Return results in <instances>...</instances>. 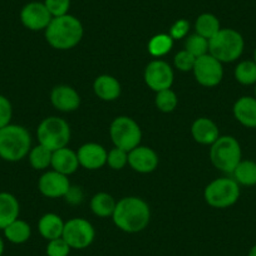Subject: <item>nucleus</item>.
<instances>
[{
    "label": "nucleus",
    "instance_id": "79ce46f5",
    "mask_svg": "<svg viewBox=\"0 0 256 256\" xmlns=\"http://www.w3.org/2000/svg\"><path fill=\"white\" fill-rule=\"evenodd\" d=\"M254 87H255V88H254V93H255V96H254V97L256 98V83H255V86H254Z\"/></svg>",
    "mask_w": 256,
    "mask_h": 256
},
{
    "label": "nucleus",
    "instance_id": "2eb2a0df",
    "mask_svg": "<svg viewBox=\"0 0 256 256\" xmlns=\"http://www.w3.org/2000/svg\"><path fill=\"white\" fill-rule=\"evenodd\" d=\"M107 150L96 142H87L78 148L77 156L80 166L90 171L102 168L107 164Z\"/></svg>",
    "mask_w": 256,
    "mask_h": 256
},
{
    "label": "nucleus",
    "instance_id": "f03ea898",
    "mask_svg": "<svg viewBox=\"0 0 256 256\" xmlns=\"http://www.w3.org/2000/svg\"><path fill=\"white\" fill-rule=\"evenodd\" d=\"M46 40L56 50H70L80 43L84 34L83 24L78 18L70 14L52 19L44 30Z\"/></svg>",
    "mask_w": 256,
    "mask_h": 256
},
{
    "label": "nucleus",
    "instance_id": "f8f14e48",
    "mask_svg": "<svg viewBox=\"0 0 256 256\" xmlns=\"http://www.w3.org/2000/svg\"><path fill=\"white\" fill-rule=\"evenodd\" d=\"M53 16L42 2H30L20 10V22L26 29L33 32L46 30Z\"/></svg>",
    "mask_w": 256,
    "mask_h": 256
},
{
    "label": "nucleus",
    "instance_id": "b1692460",
    "mask_svg": "<svg viewBox=\"0 0 256 256\" xmlns=\"http://www.w3.org/2000/svg\"><path fill=\"white\" fill-rule=\"evenodd\" d=\"M116 204L117 201L114 200L112 195L107 192H98L90 198V210L98 218H112L114 212Z\"/></svg>",
    "mask_w": 256,
    "mask_h": 256
},
{
    "label": "nucleus",
    "instance_id": "f704fd0d",
    "mask_svg": "<svg viewBox=\"0 0 256 256\" xmlns=\"http://www.w3.org/2000/svg\"><path fill=\"white\" fill-rule=\"evenodd\" d=\"M43 3L53 18L66 16L70 8V0H44Z\"/></svg>",
    "mask_w": 256,
    "mask_h": 256
},
{
    "label": "nucleus",
    "instance_id": "a878e982",
    "mask_svg": "<svg viewBox=\"0 0 256 256\" xmlns=\"http://www.w3.org/2000/svg\"><path fill=\"white\" fill-rule=\"evenodd\" d=\"M221 29L220 20L211 13H204L198 16L195 22V33L208 40Z\"/></svg>",
    "mask_w": 256,
    "mask_h": 256
},
{
    "label": "nucleus",
    "instance_id": "393cba45",
    "mask_svg": "<svg viewBox=\"0 0 256 256\" xmlns=\"http://www.w3.org/2000/svg\"><path fill=\"white\" fill-rule=\"evenodd\" d=\"M232 178L240 186H255L256 184V162L251 160H241L240 164L235 167Z\"/></svg>",
    "mask_w": 256,
    "mask_h": 256
},
{
    "label": "nucleus",
    "instance_id": "20e7f679",
    "mask_svg": "<svg viewBox=\"0 0 256 256\" xmlns=\"http://www.w3.org/2000/svg\"><path fill=\"white\" fill-rule=\"evenodd\" d=\"M245 40L241 33L232 28H221L208 39V54L221 63H232L244 53Z\"/></svg>",
    "mask_w": 256,
    "mask_h": 256
},
{
    "label": "nucleus",
    "instance_id": "473e14b6",
    "mask_svg": "<svg viewBox=\"0 0 256 256\" xmlns=\"http://www.w3.org/2000/svg\"><path fill=\"white\" fill-rule=\"evenodd\" d=\"M195 63H196L195 56H192L191 53H188L187 50H184H184H180L174 58V68L181 70V72H192Z\"/></svg>",
    "mask_w": 256,
    "mask_h": 256
},
{
    "label": "nucleus",
    "instance_id": "aec40b11",
    "mask_svg": "<svg viewBox=\"0 0 256 256\" xmlns=\"http://www.w3.org/2000/svg\"><path fill=\"white\" fill-rule=\"evenodd\" d=\"M93 92L100 100L104 102H113L120 98L122 87L117 78L113 76L100 74L93 82Z\"/></svg>",
    "mask_w": 256,
    "mask_h": 256
},
{
    "label": "nucleus",
    "instance_id": "1a4fd4ad",
    "mask_svg": "<svg viewBox=\"0 0 256 256\" xmlns=\"http://www.w3.org/2000/svg\"><path fill=\"white\" fill-rule=\"evenodd\" d=\"M62 238L74 250L90 248L96 238L94 226L83 218H73L64 224Z\"/></svg>",
    "mask_w": 256,
    "mask_h": 256
},
{
    "label": "nucleus",
    "instance_id": "0eeeda50",
    "mask_svg": "<svg viewBox=\"0 0 256 256\" xmlns=\"http://www.w3.org/2000/svg\"><path fill=\"white\" fill-rule=\"evenodd\" d=\"M204 198L214 208H231L240 198V184L230 177L216 178L205 187Z\"/></svg>",
    "mask_w": 256,
    "mask_h": 256
},
{
    "label": "nucleus",
    "instance_id": "39448f33",
    "mask_svg": "<svg viewBox=\"0 0 256 256\" xmlns=\"http://www.w3.org/2000/svg\"><path fill=\"white\" fill-rule=\"evenodd\" d=\"M70 127L66 120L56 116L46 117L36 128V138L39 144L46 147L52 152L67 147L70 141Z\"/></svg>",
    "mask_w": 256,
    "mask_h": 256
},
{
    "label": "nucleus",
    "instance_id": "412c9836",
    "mask_svg": "<svg viewBox=\"0 0 256 256\" xmlns=\"http://www.w3.org/2000/svg\"><path fill=\"white\" fill-rule=\"evenodd\" d=\"M20 205L10 192H0V230H4L9 224L19 218Z\"/></svg>",
    "mask_w": 256,
    "mask_h": 256
},
{
    "label": "nucleus",
    "instance_id": "c756f323",
    "mask_svg": "<svg viewBox=\"0 0 256 256\" xmlns=\"http://www.w3.org/2000/svg\"><path fill=\"white\" fill-rule=\"evenodd\" d=\"M154 104H156L157 110H161V112L171 113L177 108L178 97L171 88L160 90V92L156 93V97H154Z\"/></svg>",
    "mask_w": 256,
    "mask_h": 256
},
{
    "label": "nucleus",
    "instance_id": "4468645a",
    "mask_svg": "<svg viewBox=\"0 0 256 256\" xmlns=\"http://www.w3.org/2000/svg\"><path fill=\"white\" fill-rule=\"evenodd\" d=\"M160 158L154 148L147 146H137L128 152V164L138 174H151L158 167Z\"/></svg>",
    "mask_w": 256,
    "mask_h": 256
},
{
    "label": "nucleus",
    "instance_id": "72a5a7b5",
    "mask_svg": "<svg viewBox=\"0 0 256 256\" xmlns=\"http://www.w3.org/2000/svg\"><path fill=\"white\" fill-rule=\"evenodd\" d=\"M70 246L66 242L63 238H54V240L48 241L46 248V256H70Z\"/></svg>",
    "mask_w": 256,
    "mask_h": 256
},
{
    "label": "nucleus",
    "instance_id": "4be33fe9",
    "mask_svg": "<svg viewBox=\"0 0 256 256\" xmlns=\"http://www.w3.org/2000/svg\"><path fill=\"white\" fill-rule=\"evenodd\" d=\"M64 221L59 215L53 212L44 214L38 221V231L43 238L46 241L59 238L63 235Z\"/></svg>",
    "mask_w": 256,
    "mask_h": 256
},
{
    "label": "nucleus",
    "instance_id": "6ab92c4d",
    "mask_svg": "<svg viewBox=\"0 0 256 256\" xmlns=\"http://www.w3.org/2000/svg\"><path fill=\"white\" fill-rule=\"evenodd\" d=\"M235 120L248 128H256V98L251 96L240 97L232 107Z\"/></svg>",
    "mask_w": 256,
    "mask_h": 256
},
{
    "label": "nucleus",
    "instance_id": "58836bf2",
    "mask_svg": "<svg viewBox=\"0 0 256 256\" xmlns=\"http://www.w3.org/2000/svg\"><path fill=\"white\" fill-rule=\"evenodd\" d=\"M4 250H6V244H4V238L0 235V256H3Z\"/></svg>",
    "mask_w": 256,
    "mask_h": 256
},
{
    "label": "nucleus",
    "instance_id": "2f4dec72",
    "mask_svg": "<svg viewBox=\"0 0 256 256\" xmlns=\"http://www.w3.org/2000/svg\"><path fill=\"white\" fill-rule=\"evenodd\" d=\"M107 164L110 166V168L114 170V171L123 170L128 164V152L124 150L113 147L110 151H108Z\"/></svg>",
    "mask_w": 256,
    "mask_h": 256
},
{
    "label": "nucleus",
    "instance_id": "7ed1b4c3",
    "mask_svg": "<svg viewBox=\"0 0 256 256\" xmlns=\"http://www.w3.org/2000/svg\"><path fill=\"white\" fill-rule=\"evenodd\" d=\"M32 148V136L24 126L10 124L0 128V158L6 162H19L28 156Z\"/></svg>",
    "mask_w": 256,
    "mask_h": 256
},
{
    "label": "nucleus",
    "instance_id": "dca6fc26",
    "mask_svg": "<svg viewBox=\"0 0 256 256\" xmlns=\"http://www.w3.org/2000/svg\"><path fill=\"white\" fill-rule=\"evenodd\" d=\"M50 103L59 112H74L80 106V96L70 86L59 84L52 90Z\"/></svg>",
    "mask_w": 256,
    "mask_h": 256
},
{
    "label": "nucleus",
    "instance_id": "f3484780",
    "mask_svg": "<svg viewBox=\"0 0 256 256\" xmlns=\"http://www.w3.org/2000/svg\"><path fill=\"white\" fill-rule=\"evenodd\" d=\"M192 138L204 146H211L220 137L218 127L212 120L208 117H200L194 120L191 126Z\"/></svg>",
    "mask_w": 256,
    "mask_h": 256
},
{
    "label": "nucleus",
    "instance_id": "a19ab883",
    "mask_svg": "<svg viewBox=\"0 0 256 256\" xmlns=\"http://www.w3.org/2000/svg\"><path fill=\"white\" fill-rule=\"evenodd\" d=\"M254 62L256 63V48H255V50H254Z\"/></svg>",
    "mask_w": 256,
    "mask_h": 256
},
{
    "label": "nucleus",
    "instance_id": "c85d7f7f",
    "mask_svg": "<svg viewBox=\"0 0 256 256\" xmlns=\"http://www.w3.org/2000/svg\"><path fill=\"white\" fill-rule=\"evenodd\" d=\"M234 77L236 82L242 86H255L256 83V63L250 59L241 60L235 67Z\"/></svg>",
    "mask_w": 256,
    "mask_h": 256
},
{
    "label": "nucleus",
    "instance_id": "4c0bfd02",
    "mask_svg": "<svg viewBox=\"0 0 256 256\" xmlns=\"http://www.w3.org/2000/svg\"><path fill=\"white\" fill-rule=\"evenodd\" d=\"M66 198H67V201H70V202L72 204H77V202H80L82 201V191L80 190V187H72L70 186V191H68V194L66 195Z\"/></svg>",
    "mask_w": 256,
    "mask_h": 256
},
{
    "label": "nucleus",
    "instance_id": "7c9ffc66",
    "mask_svg": "<svg viewBox=\"0 0 256 256\" xmlns=\"http://www.w3.org/2000/svg\"><path fill=\"white\" fill-rule=\"evenodd\" d=\"M184 50L191 53L195 58L202 56L208 53V40L198 34H191L184 42Z\"/></svg>",
    "mask_w": 256,
    "mask_h": 256
},
{
    "label": "nucleus",
    "instance_id": "6e6552de",
    "mask_svg": "<svg viewBox=\"0 0 256 256\" xmlns=\"http://www.w3.org/2000/svg\"><path fill=\"white\" fill-rule=\"evenodd\" d=\"M110 137L114 147L130 152L141 144L142 130L134 118L118 116L110 126Z\"/></svg>",
    "mask_w": 256,
    "mask_h": 256
},
{
    "label": "nucleus",
    "instance_id": "bb28decb",
    "mask_svg": "<svg viewBox=\"0 0 256 256\" xmlns=\"http://www.w3.org/2000/svg\"><path fill=\"white\" fill-rule=\"evenodd\" d=\"M52 154L53 152L42 144L32 147L28 154V160L30 166L36 171H46L52 164Z\"/></svg>",
    "mask_w": 256,
    "mask_h": 256
},
{
    "label": "nucleus",
    "instance_id": "9b49d317",
    "mask_svg": "<svg viewBox=\"0 0 256 256\" xmlns=\"http://www.w3.org/2000/svg\"><path fill=\"white\" fill-rule=\"evenodd\" d=\"M144 83L154 92L170 90L174 84V73L172 67L162 59H154L144 68Z\"/></svg>",
    "mask_w": 256,
    "mask_h": 256
},
{
    "label": "nucleus",
    "instance_id": "5701e85b",
    "mask_svg": "<svg viewBox=\"0 0 256 256\" xmlns=\"http://www.w3.org/2000/svg\"><path fill=\"white\" fill-rule=\"evenodd\" d=\"M4 238L14 245L26 244L32 236V228L26 221L16 218L3 230Z\"/></svg>",
    "mask_w": 256,
    "mask_h": 256
},
{
    "label": "nucleus",
    "instance_id": "9d476101",
    "mask_svg": "<svg viewBox=\"0 0 256 256\" xmlns=\"http://www.w3.org/2000/svg\"><path fill=\"white\" fill-rule=\"evenodd\" d=\"M192 73H194L196 82L202 87H216V86L220 84L224 78L222 63L208 53L205 56L196 58V63L194 66Z\"/></svg>",
    "mask_w": 256,
    "mask_h": 256
},
{
    "label": "nucleus",
    "instance_id": "423d86ee",
    "mask_svg": "<svg viewBox=\"0 0 256 256\" xmlns=\"http://www.w3.org/2000/svg\"><path fill=\"white\" fill-rule=\"evenodd\" d=\"M241 160V146L234 136H220L211 144L210 161L218 171L231 174Z\"/></svg>",
    "mask_w": 256,
    "mask_h": 256
},
{
    "label": "nucleus",
    "instance_id": "cd10ccee",
    "mask_svg": "<svg viewBox=\"0 0 256 256\" xmlns=\"http://www.w3.org/2000/svg\"><path fill=\"white\" fill-rule=\"evenodd\" d=\"M174 42V40L170 36V34H156L150 39L148 44H147V50L154 58H161L171 52Z\"/></svg>",
    "mask_w": 256,
    "mask_h": 256
},
{
    "label": "nucleus",
    "instance_id": "ddd939ff",
    "mask_svg": "<svg viewBox=\"0 0 256 256\" xmlns=\"http://www.w3.org/2000/svg\"><path fill=\"white\" fill-rule=\"evenodd\" d=\"M70 188V182L68 176L59 172L46 171L38 180V190L42 195L48 198H66Z\"/></svg>",
    "mask_w": 256,
    "mask_h": 256
},
{
    "label": "nucleus",
    "instance_id": "ea45409f",
    "mask_svg": "<svg viewBox=\"0 0 256 256\" xmlns=\"http://www.w3.org/2000/svg\"><path fill=\"white\" fill-rule=\"evenodd\" d=\"M248 256H256V244L250 248V250H248Z\"/></svg>",
    "mask_w": 256,
    "mask_h": 256
},
{
    "label": "nucleus",
    "instance_id": "a211bd4d",
    "mask_svg": "<svg viewBox=\"0 0 256 256\" xmlns=\"http://www.w3.org/2000/svg\"><path fill=\"white\" fill-rule=\"evenodd\" d=\"M50 167L54 171L66 174V176H70V174H76L80 167L77 152L68 148V146L53 151Z\"/></svg>",
    "mask_w": 256,
    "mask_h": 256
},
{
    "label": "nucleus",
    "instance_id": "e433bc0d",
    "mask_svg": "<svg viewBox=\"0 0 256 256\" xmlns=\"http://www.w3.org/2000/svg\"><path fill=\"white\" fill-rule=\"evenodd\" d=\"M190 32V22L186 19H178L174 22L170 28V36L174 40H178V39L186 38L187 34Z\"/></svg>",
    "mask_w": 256,
    "mask_h": 256
},
{
    "label": "nucleus",
    "instance_id": "f257e3e1",
    "mask_svg": "<svg viewBox=\"0 0 256 256\" xmlns=\"http://www.w3.org/2000/svg\"><path fill=\"white\" fill-rule=\"evenodd\" d=\"M112 220L116 228L123 232H141L148 226L151 220V208L144 198L127 196L117 201Z\"/></svg>",
    "mask_w": 256,
    "mask_h": 256
},
{
    "label": "nucleus",
    "instance_id": "c9c22d12",
    "mask_svg": "<svg viewBox=\"0 0 256 256\" xmlns=\"http://www.w3.org/2000/svg\"><path fill=\"white\" fill-rule=\"evenodd\" d=\"M13 118V104L6 96L0 94V128L10 124Z\"/></svg>",
    "mask_w": 256,
    "mask_h": 256
}]
</instances>
